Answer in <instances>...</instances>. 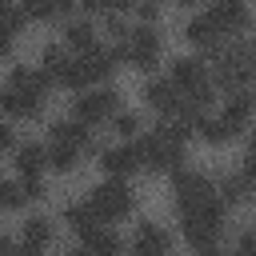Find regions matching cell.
Instances as JSON below:
<instances>
[{
  "label": "cell",
  "instance_id": "obj_5",
  "mask_svg": "<svg viewBox=\"0 0 256 256\" xmlns=\"http://www.w3.org/2000/svg\"><path fill=\"white\" fill-rule=\"evenodd\" d=\"M136 156H140V168H148V172H176L180 160H184V140H176L160 124L152 136L136 140Z\"/></svg>",
  "mask_w": 256,
  "mask_h": 256
},
{
  "label": "cell",
  "instance_id": "obj_14",
  "mask_svg": "<svg viewBox=\"0 0 256 256\" xmlns=\"http://www.w3.org/2000/svg\"><path fill=\"white\" fill-rule=\"evenodd\" d=\"M48 136H52V144H60V148H72V152H96V144H92V136H88V128L80 124V120H56L52 128H48Z\"/></svg>",
  "mask_w": 256,
  "mask_h": 256
},
{
  "label": "cell",
  "instance_id": "obj_35",
  "mask_svg": "<svg viewBox=\"0 0 256 256\" xmlns=\"http://www.w3.org/2000/svg\"><path fill=\"white\" fill-rule=\"evenodd\" d=\"M8 52H12V32H8V28H0V60H4Z\"/></svg>",
  "mask_w": 256,
  "mask_h": 256
},
{
  "label": "cell",
  "instance_id": "obj_38",
  "mask_svg": "<svg viewBox=\"0 0 256 256\" xmlns=\"http://www.w3.org/2000/svg\"><path fill=\"white\" fill-rule=\"evenodd\" d=\"M172 4H184V8H188V4H196V0H172Z\"/></svg>",
  "mask_w": 256,
  "mask_h": 256
},
{
  "label": "cell",
  "instance_id": "obj_24",
  "mask_svg": "<svg viewBox=\"0 0 256 256\" xmlns=\"http://www.w3.org/2000/svg\"><path fill=\"white\" fill-rule=\"evenodd\" d=\"M64 44L76 48V52H84V48L96 44V28L88 20H72V24H64Z\"/></svg>",
  "mask_w": 256,
  "mask_h": 256
},
{
  "label": "cell",
  "instance_id": "obj_31",
  "mask_svg": "<svg viewBox=\"0 0 256 256\" xmlns=\"http://www.w3.org/2000/svg\"><path fill=\"white\" fill-rule=\"evenodd\" d=\"M232 256H256V240H252V232H240V240H236V252Z\"/></svg>",
  "mask_w": 256,
  "mask_h": 256
},
{
  "label": "cell",
  "instance_id": "obj_29",
  "mask_svg": "<svg viewBox=\"0 0 256 256\" xmlns=\"http://www.w3.org/2000/svg\"><path fill=\"white\" fill-rule=\"evenodd\" d=\"M8 208H24V192H20V184L0 180V212H8Z\"/></svg>",
  "mask_w": 256,
  "mask_h": 256
},
{
  "label": "cell",
  "instance_id": "obj_2",
  "mask_svg": "<svg viewBox=\"0 0 256 256\" xmlns=\"http://www.w3.org/2000/svg\"><path fill=\"white\" fill-rule=\"evenodd\" d=\"M224 216H228V208L212 196V200L180 212V232H184V240H188L196 252H200V248H216V240L224 236Z\"/></svg>",
  "mask_w": 256,
  "mask_h": 256
},
{
  "label": "cell",
  "instance_id": "obj_26",
  "mask_svg": "<svg viewBox=\"0 0 256 256\" xmlns=\"http://www.w3.org/2000/svg\"><path fill=\"white\" fill-rule=\"evenodd\" d=\"M24 20H28V16H24V8H20L16 0H0V28H8V32L16 36V32L24 28Z\"/></svg>",
  "mask_w": 256,
  "mask_h": 256
},
{
  "label": "cell",
  "instance_id": "obj_11",
  "mask_svg": "<svg viewBox=\"0 0 256 256\" xmlns=\"http://www.w3.org/2000/svg\"><path fill=\"white\" fill-rule=\"evenodd\" d=\"M40 72L48 84H60V88H76V56H68L60 44L44 48L40 52Z\"/></svg>",
  "mask_w": 256,
  "mask_h": 256
},
{
  "label": "cell",
  "instance_id": "obj_18",
  "mask_svg": "<svg viewBox=\"0 0 256 256\" xmlns=\"http://www.w3.org/2000/svg\"><path fill=\"white\" fill-rule=\"evenodd\" d=\"M184 40H188L192 48H204V52H216V48H220V44H224L228 36H224V32H220V28H216V24L208 20V16H192V20L184 24Z\"/></svg>",
  "mask_w": 256,
  "mask_h": 256
},
{
  "label": "cell",
  "instance_id": "obj_6",
  "mask_svg": "<svg viewBox=\"0 0 256 256\" xmlns=\"http://www.w3.org/2000/svg\"><path fill=\"white\" fill-rule=\"evenodd\" d=\"M160 48H164V40H160V32L152 28V24H140V28H128L124 32V40H120V60H128L132 68H140V72H152L156 68V60H160Z\"/></svg>",
  "mask_w": 256,
  "mask_h": 256
},
{
  "label": "cell",
  "instance_id": "obj_23",
  "mask_svg": "<svg viewBox=\"0 0 256 256\" xmlns=\"http://www.w3.org/2000/svg\"><path fill=\"white\" fill-rule=\"evenodd\" d=\"M72 4L76 0H20L24 16H32V20H60L72 12Z\"/></svg>",
  "mask_w": 256,
  "mask_h": 256
},
{
  "label": "cell",
  "instance_id": "obj_13",
  "mask_svg": "<svg viewBox=\"0 0 256 256\" xmlns=\"http://www.w3.org/2000/svg\"><path fill=\"white\" fill-rule=\"evenodd\" d=\"M172 252V232L160 228V224H140L136 236H132V256H168Z\"/></svg>",
  "mask_w": 256,
  "mask_h": 256
},
{
  "label": "cell",
  "instance_id": "obj_9",
  "mask_svg": "<svg viewBox=\"0 0 256 256\" xmlns=\"http://www.w3.org/2000/svg\"><path fill=\"white\" fill-rule=\"evenodd\" d=\"M172 192H176V208H180V212H188V208H196V204L212 200V196H216V184H212V176H204V172L176 168Z\"/></svg>",
  "mask_w": 256,
  "mask_h": 256
},
{
  "label": "cell",
  "instance_id": "obj_19",
  "mask_svg": "<svg viewBox=\"0 0 256 256\" xmlns=\"http://www.w3.org/2000/svg\"><path fill=\"white\" fill-rule=\"evenodd\" d=\"M52 220H44V216H32L28 224H24V232H20V248H24V256H44L48 248H52Z\"/></svg>",
  "mask_w": 256,
  "mask_h": 256
},
{
  "label": "cell",
  "instance_id": "obj_30",
  "mask_svg": "<svg viewBox=\"0 0 256 256\" xmlns=\"http://www.w3.org/2000/svg\"><path fill=\"white\" fill-rule=\"evenodd\" d=\"M136 8V16L144 20V24H152L156 16H160V0H144V4H132Z\"/></svg>",
  "mask_w": 256,
  "mask_h": 256
},
{
  "label": "cell",
  "instance_id": "obj_27",
  "mask_svg": "<svg viewBox=\"0 0 256 256\" xmlns=\"http://www.w3.org/2000/svg\"><path fill=\"white\" fill-rule=\"evenodd\" d=\"M76 164H80V152L60 148V144H52V148H48V168H56V172H72Z\"/></svg>",
  "mask_w": 256,
  "mask_h": 256
},
{
  "label": "cell",
  "instance_id": "obj_28",
  "mask_svg": "<svg viewBox=\"0 0 256 256\" xmlns=\"http://www.w3.org/2000/svg\"><path fill=\"white\" fill-rule=\"evenodd\" d=\"M112 124H116V132H120L124 140L140 136V116H136V112H116V116H112Z\"/></svg>",
  "mask_w": 256,
  "mask_h": 256
},
{
  "label": "cell",
  "instance_id": "obj_8",
  "mask_svg": "<svg viewBox=\"0 0 256 256\" xmlns=\"http://www.w3.org/2000/svg\"><path fill=\"white\" fill-rule=\"evenodd\" d=\"M116 108H120V92H116V88H92V92L76 96V120H80L84 128L112 120Z\"/></svg>",
  "mask_w": 256,
  "mask_h": 256
},
{
  "label": "cell",
  "instance_id": "obj_12",
  "mask_svg": "<svg viewBox=\"0 0 256 256\" xmlns=\"http://www.w3.org/2000/svg\"><path fill=\"white\" fill-rule=\"evenodd\" d=\"M204 16H208L224 36H240V32L248 28V4H244V0H212Z\"/></svg>",
  "mask_w": 256,
  "mask_h": 256
},
{
  "label": "cell",
  "instance_id": "obj_33",
  "mask_svg": "<svg viewBox=\"0 0 256 256\" xmlns=\"http://www.w3.org/2000/svg\"><path fill=\"white\" fill-rule=\"evenodd\" d=\"M0 256H24L20 240H12V236H0Z\"/></svg>",
  "mask_w": 256,
  "mask_h": 256
},
{
  "label": "cell",
  "instance_id": "obj_25",
  "mask_svg": "<svg viewBox=\"0 0 256 256\" xmlns=\"http://www.w3.org/2000/svg\"><path fill=\"white\" fill-rule=\"evenodd\" d=\"M64 224H68L76 236H84V232H92L100 220H96V212H92L88 204H68V208H64Z\"/></svg>",
  "mask_w": 256,
  "mask_h": 256
},
{
  "label": "cell",
  "instance_id": "obj_1",
  "mask_svg": "<svg viewBox=\"0 0 256 256\" xmlns=\"http://www.w3.org/2000/svg\"><path fill=\"white\" fill-rule=\"evenodd\" d=\"M48 88H52V84L44 80L40 68L16 64L12 76H8V84H4V92H0V108H4L8 116H16V120H36V116L44 112V92H48Z\"/></svg>",
  "mask_w": 256,
  "mask_h": 256
},
{
  "label": "cell",
  "instance_id": "obj_20",
  "mask_svg": "<svg viewBox=\"0 0 256 256\" xmlns=\"http://www.w3.org/2000/svg\"><path fill=\"white\" fill-rule=\"evenodd\" d=\"M44 168H48V148H44V144L28 140V144L16 148V172H20L24 180H40Z\"/></svg>",
  "mask_w": 256,
  "mask_h": 256
},
{
  "label": "cell",
  "instance_id": "obj_15",
  "mask_svg": "<svg viewBox=\"0 0 256 256\" xmlns=\"http://www.w3.org/2000/svg\"><path fill=\"white\" fill-rule=\"evenodd\" d=\"M100 168L112 176V180H124L140 168V156H136V144H116V148H100Z\"/></svg>",
  "mask_w": 256,
  "mask_h": 256
},
{
  "label": "cell",
  "instance_id": "obj_37",
  "mask_svg": "<svg viewBox=\"0 0 256 256\" xmlns=\"http://www.w3.org/2000/svg\"><path fill=\"white\" fill-rule=\"evenodd\" d=\"M200 256H220V252L216 248H200Z\"/></svg>",
  "mask_w": 256,
  "mask_h": 256
},
{
  "label": "cell",
  "instance_id": "obj_10",
  "mask_svg": "<svg viewBox=\"0 0 256 256\" xmlns=\"http://www.w3.org/2000/svg\"><path fill=\"white\" fill-rule=\"evenodd\" d=\"M116 52H108V48H100V44H92V48H84L80 56H76V88H84V84H96V80H108L112 72H116Z\"/></svg>",
  "mask_w": 256,
  "mask_h": 256
},
{
  "label": "cell",
  "instance_id": "obj_17",
  "mask_svg": "<svg viewBox=\"0 0 256 256\" xmlns=\"http://www.w3.org/2000/svg\"><path fill=\"white\" fill-rule=\"evenodd\" d=\"M220 120H224V128H228L232 136H240V132L248 128V120H252V96H248V88H240V92H228Z\"/></svg>",
  "mask_w": 256,
  "mask_h": 256
},
{
  "label": "cell",
  "instance_id": "obj_22",
  "mask_svg": "<svg viewBox=\"0 0 256 256\" xmlns=\"http://www.w3.org/2000/svg\"><path fill=\"white\" fill-rule=\"evenodd\" d=\"M248 192H252V176H244V172H232V176H224V180L216 184V200H220L224 208L244 204V200H248Z\"/></svg>",
  "mask_w": 256,
  "mask_h": 256
},
{
  "label": "cell",
  "instance_id": "obj_34",
  "mask_svg": "<svg viewBox=\"0 0 256 256\" xmlns=\"http://www.w3.org/2000/svg\"><path fill=\"white\" fill-rule=\"evenodd\" d=\"M12 148H16V136H12V128H8V124H0V156H4V152H12Z\"/></svg>",
  "mask_w": 256,
  "mask_h": 256
},
{
  "label": "cell",
  "instance_id": "obj_36",
  "mask_svg": "<svg viewBox=\"0 0 256 256\" xmlns=\"http://www.w3.org/2000/svg\"><path fill=\"white\" fill-rule=\"evenodd\" d=\"M64 256H92L88 248H72V252H64Z\"/></svg>",
  "mask_w": 256,
  "mask_h": 256
},
{
  "label": "cell",
  "instance_id": "obj_32",
  "mask_svg": "<svg viewBox=\"0 0 256 256\" xmlns=\"http://www.w3.org/2000/svg\"><path fill=\"white\" fill-rule=\"evenodd\" d=\"M132 4H136V0H96L100 12H128Z\"/></svg>",
  "mask_w": 256,
  "mask_h": 256
},
{
  "label": "cell",
  "instance_id": "obj_4",
  "mask_svg": "<svg viewBox=\"0 0 256 256\" xmlns=\"http://www.w3.org/2000/svg\"><path fill=\"white\" fill-rule=\"evenodd\" d=\"M172 88L184 96V104L192 108H208L216 100V88H212V76H208V64L204 60H172Z\"/></svg>",
  "mask_w": 256,
  "mask_h": 256
},
{
  "label": "cell",
  "instance_id": "obj_3",
  "mask_svg": "<svg viewBox=\"0 0 256 256\" xmlns=\"http://www.w3.org/2000/svg\"><path fill=\"white\" fill-rule=\"evenodd\" d=\"M208 76H212V88H224V96L248 88V80H252V48L244 40H236V44L224 40L216 48V72H208Z\"/></svg>",
  "mask_w": 256,
  "mask_h": 256
},
{
  "label": "cell",
  "instance_id": "obj_7",
  "mask_svg": "<svg viewBox=\"0 0 256 256\" xmlns=\"http://www.w3.org/2000/svg\"><path fill=\"white\" fill-rule=\"evenodd\" d=\"M132 188L124 184V180H108V184H100L92 196H88V208L96 212V220L100 224H112V220H124L128 212H132Z\"/></svg>",
  "mask_w": 256,
  "mask_h": 256
},
{
  "label": "cell",
  "instance_id": "obj_16",
  "mask_svg": "<svg viewBox=\"0 0 256 256\" xmlns=\"http://www.w3.org/2000/svg\"><path fill=\"white\" fill-rule=\"evenodd\" d=\"M144 100H148V108H152V112H160L164 120H168V116H176V112L184 108V96L172 88V80H148Z\"/></svg>",
  "mask_w": 256,
  "mask_h": 256
},
{
  "label": "cell",
  "instance_id": "obj_21",
  "mask_svg": "<svg viewBox=\"0 0 256 256\" xmlns=\"http://www.w3.org/2000/svg\"><path fill=\"white\" fill-rule=\"evenodd\" d=\"M80 240H84V248H88L92 256H120V252H124V240H120L108 224H96V228L84 232Z\"/></svg>",
  "mask_w": 256,
  "mask_h": 256
}]
</instances>
